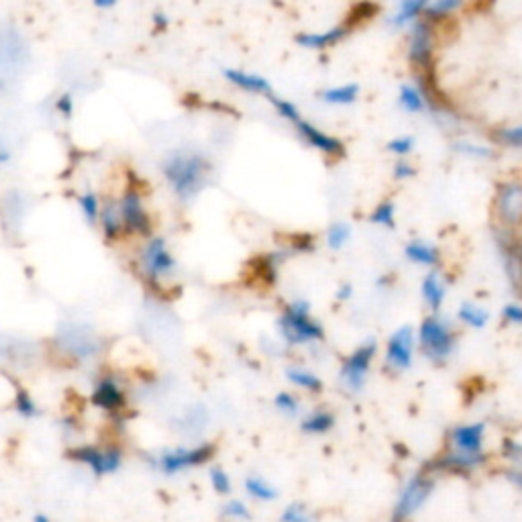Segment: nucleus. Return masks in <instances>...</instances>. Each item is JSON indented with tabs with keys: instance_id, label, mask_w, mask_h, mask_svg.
Masks as SVG:
<instances>
[{
	"instance_id": "46",
	"label": "nucleus",
	"mask_w": 522,
	"mask_h": 522,
	"mask_svg": "<svg viewBox=\"0 0 522 522\" xmlns=\"http://www.w3.org/2000/svg\"><path fill=\"white\" fill-rule=\"evenodd\" d=\"M502 321L514 327H522V304L509 303L502 308Z\"/></svg>"
},
{
	"instance_id": "23",
	"label": "nucleus",
	"mask_w": 522,
	"mask_h": 522,
	"mask_svg": "<svg viewBox=\"0 0 522 522\" xmlns=\"http://www.w3.org/2000/svg\"><path fill=\"white\" fill-rule=\"evenodd\" d=\"M426 4H429V0H398L394 13L389 14V25L394 29L410 27L415 21L423 19Z\"/></svg>"
},
{
	"instance_id": "17",
	"label": "nucleus",
	"mask_w": 522,
	"mask_h": 522,
	"mask_svg": "<svg viewBox=\"0 0 522 522\" xmlns=\"http://www.w3.org/2000/svg\"><path fill=\"white\" fill-rule=\"evenodd\" d=\"M223 76L231 86L239 88L247 94H255V97H266L270 98L274 94V86L268 78H263L261 73L239 70V68H227L223 72Z\"/></svg>"
},
{
	"instance_id": "50",
	"label": "nucleus",
	"mask_w": 522,
	"mask_h": 522,
	"mask_svg": "<svg viewBox=\"0 0 522 522\" xmlns=\"http://www.w3.org/2000/svg\"><path fill=\"white\" fill-rule=\"evenodd\" d=\"M351 296H353V286L341 284L339 290H337V300H339V303H347V300H351Z\"/></svg>"
},
{
	"instance_id": "39",
	"label": "nucleus",
	"mask_w": 522,
	"mask_h": 522,
	"mask_svg": "<svg viewBox=\"0 0 522 522\" xmlns=\"http://www.w3.org/2000/svg\"><path fill=\"white\" fill-rule=\"evenodd\" d=\"M78 207L80 210H82V215L84 218L88 220L90 225H97L98 223V217H100V201H98V196L92 193V190H88V193H84L82 196L78 198Z\"/></svg>"
},
{
	"instance_id": "52",
	"label": "nucleus",
	"mask_w": 522,
	"mask_h": 522,
	"mask_svg": "<svg viewBox=\"0 0 522 522\" xmlns=\"http://www.w3.org/2000/svg\"><path fill=\"white\" fill-rule=\"evenodd\" d=\"M94 6L97 9H102V11H107V9H113V6L119 3V0H92Z\"/></svg>"
},
{
	"instance_id": "13",
	"label": "nucleus",
	"mask_w": 522,
	"mask_h": 522,
	"mask_svg": "<svg viewBox=\"0 0 522 522\" xmlns=\"http://www.w3.org/2000/svg\"><path fill=\"white\" fill-rule=\"evenodd\" d=\"M90 402L107 415H121L127 410V389L115 373H102L97 378L90 392Z\"/></svg>"
},
{
	"instance_id": "42",
	"label": "nucleus",
	"mask_w": 522,
	"mask_h": 522,
	"mask_svg": "<svg viewBox=\"0 0 522 522\" xmlns=\"http://www.w3.org/2000/svg\"><path fill=\"white\" fill-rule=\"evenodd\" d=\"M416 147V139L413 135H398L394 139H389L386 143V150L392 153V156L398 159V158H408L410 153L415 151Z\"/></svg>"
},
{
	"instance_id": "10",
	"label": "nucleus",
	"mask_w": 522,
	"mask_h": 522,
	"mask_svg": "<svg viewBox=\"0 0 522 522\" xmlns=\"http://www.w3.org/2000/svg\"><path fill=\"white\" fill-rule=\"evenodd\" d=\"M143 276L151 284H159L161 279L170 278L175 270V257L167 247L164 237H150L141 252Z\"/></svg>"
},
{
	"instance_id": "7",
	"label": "nucleus",
	"mask_w": 522,
	"mask_h": 522,
	"mask_svg": "<svg viewBox=\"0 0 522 522\" xmlns=\"http://www.w3.org/2000/svg\"><path fill=\"white\" fill-rule=\"evenodd\" d=\"M406 57L418 73H431L435 62V27L429 21L418 19L408 27Z\"/></svg>"
},
{
	"instance_id": "27",
	"label": "nucleus",
	"mask_w": 522,
	"mask_h": 522,
	"mask_svg": "<svg viewBox=\"0 0 522 522\" xmlns=\"http://www.w3.org/2000/svg\"><path fill=\"white\" fill-rule=\"evenodd\" d=\"M463 4H466V0H429L423 19L429 21L432 27H437L443 21H449L453 14H458Z\"/></svg>"
},
{
	"instance_id": "14",
	"label": "nucleus",
	"mask_w": 522,
	"mask_h": 522,
	"mask_svg": "<svg viewBox=\"0 0 522 522\" xmlns=\"http://www.w3.org/2000/svg\"><path fill=\"white\" fill-rule=\"evenodd\" d=\"M494 239L500 261H502L504 274L509 278L512 290L522 294V241L514 231L500 229V227L494 233Z\"/></svg>"
},
{
	"instance_id": "25",
	"label": "nucleus",
	"mask_w": 522,
	"mask_h": 522,
	"mask_svg": "<svg viewBox=\"0 0 522 522\" xmlns=\"http://www.w3.org/2000/svg\"><path fill=\"white\" fill-rule=\"evenodd\" d=\"M102 235H105L107 241H119L123 237V218L119 210V202L107 201L100 207V217H98Z\"/></svg>"
},
{
	"instance_id": "1",
	"label": "nucleus",
	"mask_w": 522,
	"mask_h": 522,
	"mask_svg": "<svg viewBox=\"0 0 522 522\" xmlns=\"http://www.w3.org/2000/svg\"><path fill=\"white\" fill-rule=\"evenodd\" d=\"M161 172L180 201H193L209 180L210 161L198 151H174L166 158Z\"/></svg>"
},
{
	"instance_id": "4",
	"label": "nucleus",
	"mask_w": 522,
	"mask_h": 522,
	"mask_svg": "<svg viewBox=\"0 0 522 522\" xmlns=\"http://www.w3.org/2000/svg\"><path fill=\"white\" fill-rule=\"evenodd\" d=\"M215 453H217L215 445L207 443V441H201V443L194 445H178L156 453L151 458V466L153 469H158L161 475L175 477L190 472V469L207 466V463H210V459L215 458Z\"/></svg>"
},
{
	"instance_id": "16",
	"label": "nucleus",
	"mask_w": 522,
	"mask_h": 522,
	"mask_svg": "<svg viewBox=\"0 0 522 522\" xmlns=\"http://www.w3.org/2000/svg\"><path fill=\"white\" fill-rule=\"evenodd\" d=\"M449 451L463 453V455H486L483 445H486V423H467L458 424L449 431L447 437Z\"/></svg>"
},
{
	"instance_id": "24",
	"label": "nucleus",
	"mask_w": 522,
	"mask_h": 522,
	"mask_svg": "<svg viewBox=\"0 0 522 522\" xmlns=\"http://www.w3.org/2000/svg\"><path fill=\"white\" fill-rule=\"evenodd\" d=\"M362 88L359 84H341V86H329L316 94L321 102H325L329 107H351L355 105L359 98Z\"/></svg>"
},
{
	"instance_id": "49",
	"label": "nucleus",
	"mask_w": 522,
	"mask_h": 522,
	"mask_svg": "<svg viewBox=\"0 0 522 522\" xmlns=\"http://www.w3.org/2000/svg\"><path fill=\"white\" fill-rule=\"evenodd\" d=\"M56 108L57 113L64 115V116H72L73 113V100H72V94H62L60 98L56 102Z\"/></svg>"
},
{
	"instance_id": "18",
	"label": "nucleus",
	"mask_w": 522,
	"mask_h": 522,
	"mask_svg": "<svg viewBox=\"0 0 522 522\" xmlns=\"http://www.w3.org/2000/svg\"><path fill=\"white\" fill-rule=\"evenodd\" d=\"M483 463H486V455H463L455 451H447L441 455V458L431 463V474L441 472H453V474H472L475 469H480Z\"/></svg>"
},
{
	"instance_id": "19",
	"label": "nucleus",
	"mask_w": 522,
	"mask_h": 522,
	"mask_svg": "<svg viewBox=\"0 0 522 522\" xmlns=\"http://www.w3.org/2000/svg\"><path fill=\"white\" fill-rule=\"evenodd\" d=\"M351 31H353V27L347 23V21H345V23L330 27V29H327V31H321V33H300L296 37V43L300 47H306V49H312V51H322V49L339 46L341 41L347 39Z\"/></svg>"
},
{
	"instance_id": "31",
	"label": "nucleus",
	"mask_w": 522,
	"mask_h": 522,
	"mask_svg": "<svg viewBox=\"0 0 522 522\" xmlns=\"http://www.w3.org/2000/svg\"><path fill=\"white\" fill-rule=\"evenodd\" d=\"M209 423V413L204 406H193L188 408L186 413H182L178 418V431H182L184 435L194 437L198 432L204 431V426Z\"/></svg>"
},
{
	"instance_id": "41",
	"label": "nucleus",
	"mask_w": 522,
	"mask_h": 522,
	"mask_svg": "<svg viewBox=\"0 0 522 522\" xmlns=\"http://www.w3.org/2000/svg\"><path fill=\"white\" fill-rule=\"evenodd\" d=\"M274 406L279 415L286 416L300 415V398L294 392H278L274 398Z\"/></svg>"
},
{
	"instance_id": "20",
	"label": "nucleus",
	"mask_w": 522,
	"mask_h": 522,
	"mask_svg": "<svg viewBox=\"0 0 522 522\" xmlns=\"http://www.w3.org/2000/svg\"><path fill=\"white\" fill-rule=\"evenodd\" d=\"M404 257H406L410 263H415V266L429 270H437L441 266V260H443V257H441V249L423 239L410 241V244L404 247Z\"/></svg>"
},
{
	"instance_id": "8",
	"label": "nucleus",
	"mask_w": 522,
	"mask_h": 522,
	"mask_svg": "<svg viewBox=\"0 0 522 522\" xmlns=\"http://www.w3.org/2000/svg\"><path fill=\"white\" fill-rule=\"evenodd\" d=\"M435 490V475L431 472H418L404 483L394 506V522H404L423 509L426 500Z\"/></svg>"
},
{
	"instance_id": "45",
	"label": "nucleus",
	"mask_w": 522,
	"mask_h": 522,
	"mask_svg": "<svg viewBox=\"0 0 522 522\" xmlns=\"http://www.w3.org/2000/svg\"><path fill=\"white\" fill-rule=\"evenodd\" d=\"M416 175V167L413 161H410L408 158H398L396 159V164H394V178L396 180H410V178H415Z\"/></svg>"
},
{
	"instance_id": "33",
	"label": "nucleus",
	"mask_w": 522,
	"mask_h": 522,
	"mask_svg": "<svg viewBox=\"0 0 522 522\" xmlns=\"http://www.w3.org/2000/svg\"><path fill=\"white\" fill-rule=\"evenodd\" d=\"M351 237L353 229L347 223H343V220H337V223L329 225V229L325 233V241L330 252H341V249L347 247Z\"/></svg>"
},
{
	"instance_id": "32",
	"label": "nucleus",
	"mask_w": 522,
	"mask_h": 522,
	"mask_svg": "<svg viewBox=\"0 0 522 522\" xmlns=\"http://www.w3.org/2000/svg\"><path fill=\"white\" fill-rule=\"evenodd\" d=\"M453 151L458 153V156L469 158V159H482V161L494 159L496 156V151L492 150L490 145L469 141V139H458V141L453 143Z\"/></svg>"
},
{
	"instance_id": "44",
	"label": "nucleus",
	"mask_w": 522,
	"mask_h": 522,
	"mask_svg": "<svg viewBox=\"0 0 522 522\" xmlns=\"http://www.w3.org/2000/svg\"><path fill=\"white\" fill-rule=\"evenodd\" d=\"M376 13H378V6L373 4V3H367V0H365V3L357 4L355 9L351 11L353 17H349L347 23H349L351 27H357V23H365V21H370Z\"/></svg>"
},
{
	"instance_id": "48",
	"label": "nucleus",
	"mask_w": 522,
	"mask_h": 522,
	"mask_svg": "<svg viewBox=\"0 0 522 522\" xmlns=\"http://www.w3.org/2000/svg\"><path fill=\"white\" fill-rule=\"evenodd\" d=\"M292 253H308L314 249V239L311 235H298V237H294L292 241Z\"/></svg>"
},
{
	"instance_id": "12",
	"label": "nucleus",
	"mask_w": 522,
	"mask_h": 522,
	"mask_svg": "<svg viewBox=\"0 0 522 522\" xmlns=\"http://www.w3.org/2000/svg\"><path fill=\"white\" fill-rule=\"evenodd\" d=\"M119 210H121L124 233H133L145 239L153 237L151 217H150V212L145 210L141 193H139L135 186H129L127 190H124L119 201Z\"/></svg>"
},
{
	"instance_id": "28",
	"label": "nucleus",
	"mask_w": 522,
	"mask_h": 522,
	"mask_svg": "<svg viewBox=\"0 0 522 522\" xmlns=\"http://www.w3.org/2000/svg\"><path fill=\"white\" fill-rule=\"evenodd\" d=\"M244 488H245V494L252 500H255V502H274V500H278L279 496V492L274 483L268 482L266 477H261V475H247L244 482Z\"/></svg>"
},
{
	"instance_id": "34",
	"label": "nucleus",
	"mask_w": 522,
	"mask_h": 522,
	"mask_svg": "<svg viewBox=\"0 0 522 522\" xmlns=\"http://www.w3.org/2000/svg\"><path fill=\"white\" fill-rule=\"evenodd\" d=\"M13 406H14V413L27 418V421H31V418H37L41 415L39 404H37L33 394L27 392V389H19V392L14 394Z\"/></svg>"
},
{
	"instance_id": "9",
	"label": "nucleus",
	"mask_w": 522,
	"mask_h": 522,
	"mask_svg": "<svg viewBox=\"0 0 522 522\" xmlns=\"http://www.w3.org/2000/svg\"><path fill=\"white\" fill-rule=\"evenodd\" d=\"M494 215L500 229L517 231L522 227V182H500L494 193Z\"/></svg>"
},
{
	"instance_id": "53",
	"label": "nucleus",
	"mask_w": 522,
	"mask_h": 522,
	"mask_svg": "<svg viewBox=\"0 0 522 522\" xmlns=\"http://www.w3.org/2000/svg\"><path fill=\"white\" fill-rule=\"evenodd\" d=\"M153 21H156V27L159 29V31H161V29L167 27V17H166V14L156 13V17H153Z\"/></svg>"
},
{
	"instance_id": "47",
	"label": "nucleus",
	"mask_w": 522,
	"mask_h": 522,
	"mask_svg": "<svg viewBox=\"0 0 522 522\" xmlns=\"http://www.w3.org/2000/svg\"><path fill=\"white\" fill-rule=\"evenodd\" d=\"M502 453L506 459L514 463V466H522V445L518 443V441H512V439L506 441Z\"/></svg>"
},
{
	"instance_id": "3",
	"label": "nucleus",
	"mask_w": 522,
	"mask_h": 522,
	"mask_svg": "<svg viewBox=\"0 0 522 522\" xmlns=\"http://www.w3.org/2000/svg\"><path fill=\"white\" fill-rule=\"evenodd\" d=\"M416 347L432 364H445L458 349V330L445 316L431 312L416 330Z\"/></svg>"
},
{
	"instance_id": "35",
	"label": "nucleus",
	"mask_w": 522,
	"mask_h": 522,
	"mask_svg": "<svg viewBox=\"0 0 522 522\" xmlns=\"http://www.w3.org/2000/svg\"><path fill=\"white\" fill-rule=\"evenodd\" d=\"M370 223L376 227H384V229H394L396 227V204L392 201H381L372 210Z\"/></svg>"
},
{
	"instance_id": "11",
	"label": "nucleus",
	"mask_w": 522,
	"mask_h": 522,
	"mask_svg": "<svg viewBox=\"0 0 522 522\" xmlns=\"http://www.w3.org/2000/svg\"><path fill=\"white\" fill-rule=\"evenodd\" d=\"M416 351V330L410 325L398 327L386 343L384 364L389 372L402 373L413 367Z\"/></svg>"
},
{
	"instance_id": "26",
	"label": "nucleus",
	"mask_w": 522,
	"mask_h": 522,
	"mask_svg": "<svg viewBox=\"0 0 522 522\" xmlns=\"http://www.w3.org/2000/svg\"><path fill=\"white\" fill-rule=\"evenodd\" d=\"M335 424L337 418L330 410L314 408L303 416V421H300V431L306 432V435H325V432L335 429Z\"/></svg>"
},
{
	"instance_id": "40",
	"label": "nucleus",
	"mask_w": 522,
	"mask_h": 522,
	"mask_svg": "<svg viewBox=\"0 0 522 522\" xmlns=\"http://www.w3.org/2000/svg\"><path fill=\"white\" fill-rule=\"evenodd\" d=\"M223 517L231 522H245L252 518V510H249L244 500L231 498L223 504Z\"/></svg>"
},
{
	"instance_id": "5",
	"label": "nucleus",
	"mask_w": 522,
	"mask_h": 522,
	"mask_svg": "<svg viewBox=\"0 0 522 522\" xmlns=\"http://www.w3.org/2000/svg\"><path fill=\"white\" fill-rule=\"evenodd\" d=\"M68 455L72 461L88 469L94 477H110L119 474L124 466V451L116 443L78 445L70 449Z\"/></svg>"
},
{
	"instance_id": "15",
	"label": "nucleus",
	"mask_w": 522,
	"mask_h": 522,
	"mask_svg": "<svg viewBox=\"0 0 522 522\" xmlns=\"http://www.w3.org/2000/svg\"><path fill=\"white\" fill-rule=\"evenodd\" d=\"M292 127L294 131H296L300 141L306 143L308 147H312V150L316 151H321L322 156L333 158V159H339L345 156V143L341 141V139L327 133V131H322L321 127H316L314 123L300 119L298 123H294Z\"/></svg>"
},
{
	"instance_id": "51",
	"label": "nucleus",
	"mask_w": 522,
	"mask_h": 522,
	"mask_svg": "<svg viewBox=\"0 0 522 522\" xmlns=\"http://www.w3.org/2000/svg\"><path fill=\"white\" fill-rule=\"evenodd\" d=\"M509 477H510V480H512L514 483H517V486L522 488V466H520V467H518V466H517V467H512L510 472H509Z\"/></svg>"
},
{
	"instance_id": "36",
	"label": "nucleus",
	"mask_w": 522,
	"mask_h": 522,
	"mask_svg": "<svg viewBox=\"0 0 522 522\" xmlns=\"http://www.w3.org/2000/svg\"><path fill=\"white\" fill-rule=\"evenodd\" d=\"M268 100L271 102V107H274L276 115H278L282 121L294 124V123H298L300 119H303V115H300V108H298L296 105H294L292 100L274 97V94H271V97H270Z\"/></svg>"
},
{
	"instance_id": "29",
	"label": "nucleus",
	"mask_w": 522,
	"mask_h": 522,
	"mask_svg": "<svg viewBox=\"0 0 522 522\" xmlns=\"http://www.w3.org/2000/svg\"><path fill=\"white\" fill-rule=\"evenodd\" d=\"M286 378H288L290 384L298 389H304V392L311 394H319L322 389V380L316 376L314 372L306 370V367L294 365L286 370Z\"/></svg>"
},
{
	"instance_id": "38",
	"label": "nucleus",
	"mask_w": 522,
	"mask_h": 522,
	"mask_svg": "<svg viewBox=\"0 0 522 522\" xmlns=\"http://www.w3.org/2000/svg\"><path fill=\"white\" fill-rule=\"evenodd\" d=\"M209 482L212 490L217 492L218 496H229L233 492V482H231V475L227 474L225 467L220 466H212L209 469Z\"/></svg>"
},
{
	"instance_id": "6",
	"label": "nucleus",
	"mask_w": 522,
	"mask_h": 522,
	"mask_svg": "<svg viewBox=\"0 0 522 522\" xmlns=\"http://www.w3.org/2000/svg\"><path fill=\"white\" fill-rule=\"evenodd\" d=\"M376 355H378V343L370 339V341H364L359 347L353 349L349 355L345 357L341 372H339V380H341V386L347 389L349 394L362 392L367 381V376H370V372H372V365L373 362H376Z\"/></svg>"
},
{
	"instance_id": "54",
	"label": "nucleus",
	"mask_w": 522,
	"mask_h": 522,
	"mask_svg": "<svg viewBox=\"0 0 522 522\" xmlns=\"http://www.w3.org/2000/svg\"><path fill=\"white\" fill-rule=\"evenodd\" d=\"M31 522H54V520H51V517L46 512H37Z\"/></svg>"
},
{
	"instance_id": "37",
	"label": "nucleus",
	"mask_w": 522,
	"mask_h": 522,
	"mask_svg": "<svg viewBox=\"0 0 522 522\" xmlns=\"http://www.w3.org/2000/svg\"><path fill=\"white\" fill-rule=\"evenodd\" d=\"M494 141L504 147H510V150L522 151V124H512V127L496 129Z\"/></svg>"
},
{
	"instance_id": "55",
	"label": "nucleus",
	"mask_w": 522,
	"mask_h": 522,
	"mask_svg": "<svg viewBox=\"0 0 522 522\" xmlns=\"http://www.w3.org/2000/svg\"><path fill=\"white\" fill-rule=\"evenodd\" d=\"M11 153L9 151H0V164H4V161H9Z\"/></svg>"
},
{
	"instance_id": "30",
	"label": "nucleus",
	"mask_w": 522,
	"mask_h": 522,
	"mask_svg": "<svg viewBox=\"0 0 522 522\" xmlns=\"http://www.w3.org/2000/svg\"><path fill=\"white\" fill-rule=\"evenodd\" d=\"M458 319L466 327L480 330V329L488 327L490 312L482 304H475V303H472V300H467V303H461L459 311H458Z\"/></svg>"
},
{
	"instance_id": "43",
	"label": "nucleus",
	"mask_w": 522,
	"mask_h": 522,
	"mask_svg": "<svg viewBox=\"0 0 522 522\" xmlns=\"http://www.w3.org/2000/svg\"><path fill=\"white\" fill-rule=\"evenodd\" d=\"M279 522H314L312 514L306 510L304 504H298V502H292L286 506L279 514Z\"/></svg>"
},
{
	"instance_id": "21",
	"label": "nucleus",
	"mask_w": 522,
	"mask_h": 522,
	"mask_svg": "<svg viewBox=\"0 0 522 522\" xmlns=\"http://www.w3.org/2000/svg\"><path fill=\"white\" fill-rule=\"evenodd\" d=\"M421 296L431 312H439L441 308H443L447 298V282L445 278L439 274V270H431L429 274L423 278Z\"/></svg>"
},
{
	"instance_id": "22",
	"label": "nucleus",
	"mask_w": 522,
	"mask_h": 522,
	"mask_svg": "<svg viewBox=\"0 0 522 522\" xmlns=\"http://www.w3.org/2000/svg\"><path fill=\"white\" fill-rule=\"evenodd\" d=\"M398 105L410 115L429 113V102H426V94L418 80L402 84L398 88Z\"/></svg>"
},
{
	"instance_id": "2",
	"label": "nucleus",
	"mask_w": 522,
	"mask_h": 522,
	"mask_svg": "<svg viewBox=\"0 0 522 522\" xmlns=\"http://www.w3.org/2000/svg\"><path fill=\"white\" fill-rule=\"evenodd\" d=\"M278 330L290 347H304L325 339V329L314 319L311 304L303 298L292 300L284 306L278 319Z\"/></svg>"
}]
</instances>
